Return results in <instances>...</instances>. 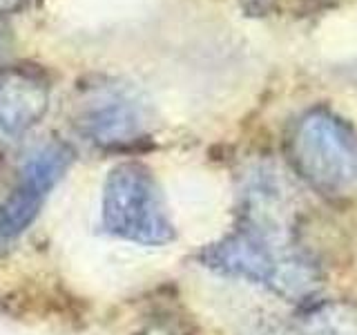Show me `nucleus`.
Instances as JSON below:
<instances>
[{
	"label": "nucleus",
	"mask_w": 357,
	"mask_h": 335,
	"mask_svg": "<svg viewBox=\"0 0 357 335\" xmlns=\"http://www.w3.org/2000/svg\"><path fill=\"white\" fill-rule=\"evenodd\" d=\"M199 262L215 273L271 288L286 299L310 297L319 286L315 266L295 248L275 212L264 210L257 193L245 221L201 251Z\"/></svg>",
	"instance_id": "f257e3e1"
},
{
	"label": "nucleus",
	"mask_w": 357,
	"mask_h": 335,
	"mask_svg": "<svg viewBox=\"0 0 357 335\" xmlns=\"http://www.w3.org/2000/svg\"><path fill=\"white\" fill-rule=\"evenodd\" d=\"M100 223L119 239L163 246L174 239V223L154 174L141 163L112 168L100 199Z\"/></svg>",
	"instance_id": "f03ea898"
},
{
	"label": "nucleus",
	"mask_w": 357,
	"mask_h": 335,
	"mask_svg": "<svg viewBox=\"0 0 357 335\" xmlns=\"http://www.w3.org/2000/svg\"><path fill=\"white\" fill-rule=\"evenodd\" d=\"M297 172L324 195H346L357 188V137L326 110H315L297 123L290 139Z\"/></svg>",
	"instance_id": "7ed1b4c3"
},
{
	"label": "nucleus",
	"mask_w": 357,
	"mask_h": 335,
	"mask_svg": "<svg viewBox=\"0 0 357 335\" xmlns=\"http://www.w3.org/2000/svg\"><path fill=\"white\" fill-rule=\"evenodd\" d=\"M74 161V150L67 143H47L36 150L20 172V184L5 206H0V239L16 237L36 219L38 208Z\"/></svg>",
	"instance_id": "20e7f679"
},
{
	"label": "nucleus",
	"mask_w": 357,
	"mask_h": 335,
	"mask_svg": "<svg viewBox=\"0 0 357 335\" xmlns=\"http://www.w3.org/2000/svg\"><path fill=\"white\" fill-rule=\"evenodd\" d=\"M145 107L121 85L94 87L78 110L76 126L85 137L105 148L128 145L145 134Z\"/></svg>",
	"instance_id": "39448f33"
},
{
	"label": "nucleus",
	"mask_w": 357,
	"mask_h": 335,
	"mask_svg": "<svg viewBox=\"0 0 357 335\" xmlns=\"http://www.w3.org/2000/svg\"><path fill=\"white\" fill-rule=\"evenodd\" d=\"M50 89L36 74L9 70L0 74V130L22 134L43 119Z\"/></svg>",
	"instance_id": "423d86ee"
},
{
	"label": "nucleus",
	"mask_w": 357,
	"mask_h": 335,
	"mask_svg": "<svg viewBox=\"0 0 357 335\" xmlns=\"http://www.w3.org/2000/svg\"><path fill=\"white\" fill-rule=\"evenodd\" d=\"M306 335H357V311L349 304H324L304 320Z\"/></svg>",
	"instance_id": "0eeeda50"
},
{
	"label": "nucleus",
	"mask_w": 357,
	"mask_h": 335,
	"mask_svg": "<svg viewBox=\"0 0 357 335\" xmlns=\"http://www.w3.org/2000/svg\"><path fill=\"white\" fill-rule=\"evenodd\" d=\"M27 0H0V14H7V11H16L25 7Z\"/></svg>",
	"instance_id": "6e6552de"
},
{
	"label": "nucleus",
	"mask_w": 357,
	"mask_h": 335,
	"mask_svg": "<svg viewBox=\"0 0 357 335\" xmlns=\"http://www.w3.org/2000/svg\"><path fill=\"white\" fill-rule=\"evenodd\" d=\"M145 335H181V333H176V331L170 329V327H154V329H148V331H145Z\"/></svg>",
	"instance_id": "1a4fd4ad"
}]
</instances>
